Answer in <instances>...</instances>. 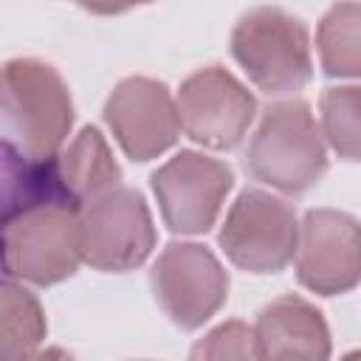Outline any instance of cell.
Masks as SVG:
<instances>
[{"instance_id": "5b68a950", "label": "cell", "mask_w": 361, "mask_h": 361, "mask_svg": "<svg viewBox=\"0 0 361 361\" xmlns=\"http://www.w3.org/2000/svg\"><path fill=\"white\" fill-rule=\"evenodd\" d=\"M220 245L237 268L276 274L293 259L299 245L296 212L271 192L245 189L226 214Z\"/></svg>"}, {"instance_id": "5bb4252c", "label": "cell", "mask_w": 361, "mask_h": 361, "mask_svg": "<svg viewBox=\"0 0 361 361\" xmlns=\"http://www.w3.org/2000/svg\"><path fill=\"white\" fill-rule=\"evenodd\" d=\"M316 45L327 76H361V3L333 6L319 23Z\"/></svg>"}, {"instance_id": "30bf717a", "label": "cell", "mask_w": 361, "mask_h": 361, "mask_svg": "<svg viewBox=\"0 0 361 361\" xmlns=\"http://www.w3.org/2000/svg\"><path fill=\"white\" fill-rule=\"evenodd\" d=\"M299 282L322 296H338L361 279V226L336 209H310L299 226Z\"/></svg>"}, {"instance_id": "9c48e42d", "label": "cell", "mask_w": 361, "mask_h": 361, "mask_svg": "<svg viewBox=\"0 0 361 361\" xmlns=\"http://www.w3.org/2000/svg\"><path fill=\"white\" fill-rule=\"evenodd\" d=\"M234 183L231 169L209 155L183 149L152 172L161 217L175 234H203L214 226Z\"/></svg>"}, {"instance_id": "3957f363", "label": "cell", "mask_w": 361, "mask_h": 361, "mask_svg": "<svg viewBox=\"0 0 361 361\" xmlns=\"http://www.w3.org/2000/svg\"><path fill=\"white\" fill-rule=\"evenodd\" d=\"M245 169L251 178L288 195L319 183L327 169V152L305 102H279L265 110L248 144Z\"/></svg>"}, {"instance_id": "2e32d148", "label": "cell", "mask_w": 361, "mask_h": 361, "mask_svg": "<svg viewBox=\"0 0 361 361\" xmlns=\"http://www.w3.org/2000/svg\"><path fill=\"white\" fill-rule=\"evenodd\" d=\"M322 124L330 147L341 158L361 161V85L324 90Z\"/></svg>"}, {"instance_id": "277c9868", "label": "cell", "mask_w": 361, "mask_h": 361, "mask_svg": "<svg viewBox=\"0 0 361 361\" xmlns=\"http://www.w3.org/2000/svg\"><path fill=\"white\" fill-rule=\"evenodd\" d=\"M231 54L248 79L271 96L296 93L310 79L307 28L299 17L274 6H259L240 17L231 34Z\"/></svg>"}, {"instance_id": "7a4b0ae2", "label": "cell", "mask_w": 361, "mask_h": 361, "mask_svg": "<svg viewBox=\"0 0 361 361\" xmlns=\"http://www.w3.org/2000/svg\"><path fill=\"white\" fill-rule=\"evenodd\" d=\"M82 262V209L42 203L3 217L6 279L54 285L76 274Z\"/></svg>"}, {"instance_id": "ba28073f", "label": "cell", "mask_w": 361, "mask_h": 361, "mask_svg": "<svg viewBox=\"0 0 361 361\" xmlns=\"http://www.w3.org/2000/svg\"><path fill=\"white\" fill-rule=\"evenodd\" d=\"M257 102L245 85L220 65H206L183 79L178 116L183 133L212 149H231L254 121Z\"/></svg>"}, {"instance_id": "e0dca14e", "label": "cell", "mask_w": 361, "mask_h": 361, "mask_svg": "<svg viewBox=\"0 0 361 361\" xmlns=\"http://www.w3.org/2000/svg\"><path fill=\"white\" fill-rule=\"evenodd\" d=\"M189 361H257V336L245 322H223L189 353Z\"/></svg>"}, {"instance_id": "9a60e30c", "label": "cell", "mask_w": 361, "mask_h": 361, "mask_svg": "<svg viewBox=\"0 0 361 361\" xmlns=\"http://www.w3.org/2000/svg\"><path fill=\"white\" fill-rule=\"evenodd\" d=\"M45 336V316L34 293L14 279L3 282V361H20L37 350Z\"/></svg>"}, {"instance_id": "6da1fadb", "label": "cell", "mask_w": 361, "mask_h": 361, "mask_svg": "<svg viewBox=\"0 0 361 361\" xmlns=\"http://www.w3.org/2000/svg\"><path fill=\"white\" fill-rule=\"evenodd\" d=\"M73 124V102L62 76L39 59H8L3 68V147L48 161Z\"/></svg>"}, {"instance_id": "d6986e66", "label": "cell", "mask_w": 361, "mask_h": 361, "mask_svg": "<svg viewBox=\"0 0 361 361\" xmlns=\"http://www.w3.org/2000/svg\"><path fill=\"white\" fill-rule=\"evenodd\" d=\"M341 361H361V350H353V353H347Z\"/></svg>"}, {"instance_id": "7c38bea8", "label": "cell", "mask_w": 361, "mask_h": 361, "mask_svg": "<svg viewBox=\"0 0 361 361\" xmlns=\"http://www.w3.org/2000/svg\"><path fill=\"white\" fill-rule=\"evenodd\" d=\"M257 361H327L330 330L324 316L302 296H279L259 310Z\"/></svg>"}, {"instance_id": "4fadbf2b", "label": "cell", "mask_w": 361, "mask_h": 361, "mask_svg": "<svg viewBox=\"0 0 361 361\" xmlns=\"http://www.w3.org/2000/svg\"><path fill=\"white\" fill-rule=\"evenodd\" d=\"M56 172L62 189L79 209L116 189L121 180V166L96 127H85L68 144V149L56 155Z\"/></svg>"}, {"instance_id": "ac0fdd59", "label": "cell", "mask_w": 361, "mask_h": 361, "mask_svg": "<svg viewBox=\"0 0 361 361\" xmlns=\"http://www.w3.org/2000/svg\"><path fill=\"white\" fill-rule=\"evenodd\" d=\"M20 361H76L71 353H65L62 347H48V350H39V353H31Z\"/></svg>"}, {"instance_id": "8fae6325", "label": "cell", "mask_w": 361, "mask_h": 361, "mask_svg": "<svg viewBox=\"0 0 361 361\" xmlns=\"http://www.w3.org/2000/svg\"><path fill=\"white\" fill-rule=\"evenodd\" d=\"M104 118L133 161L158 158L180 133L178 102H172L164 82L147 76L121 79L104 104Z\"/></svg>"}, {"instance_id": "52a82bcc", "label": "cell", "mask_w": 361, "mask_h": 361, "mask_svg": "<svg viewBox=\"0 0 361 361\" xmlns=\"http://www.w3.org/2000/svg\"><path fill=\"white\" fill-rule=\"evenodd\" d=\"M152 290L180 330H195L223 307L228 274L206 245L169 243L152 265Z\"/></svg>"}, {"instance_id": "8992f818", "label": "cell", "mask_w": 361, "mask_h": 361, "mask_svg": "<svg viewBox=\"0 0 361 361\" xmlns=\"http://www.w3.org/2000/svg\"><path fill=\"white\" fill-rule=\"evenodd\" d=\"M155 248V226L141 192L116 186L82 209V262L99 271L138 268Z\"/></svg>"}]
</instances>
